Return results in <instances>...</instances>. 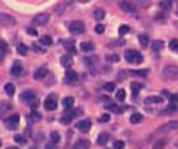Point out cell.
<instances>
[{
  "label": "cell",
  "instance_id": "obj_37",
  "mask_svg": "<svg viewBox=\"0 0 178 149\" xmlns=\"http://www.w3.org/2000/svg\"><path fill=\"white\" fill-rule=\"evenodd\" d=\"M51 139H52V142H53V143H58V142L61 140V137H59V134L57 132L51 133Z\"/></svg>",
  "mask_w": 178,
  "mask_h": 149
},
{
  "label": "cell",
  "instance_id": "obj_13",
  "mask_svg": "<svg viewBox=\"0 0 178 149\" xmlns=\"http://www.w3.org/2000/svg\"><path fill=\"white\" fill-rule=\"evenodd\" d=\"M91 146V143L89 140H85V139H80V140H77L74 145H73V148L71 149H89Z\"/></svg>",
  "mask_w": 178,
  "mask_h": 149
},
{
  "label": "cell",
  "instance_id": "obj_10",
  "mask_svg": "<svg viewBox=\"0 0 178 149\" xmlns=\"http://www.w3.org/2000/svg\"><path fill=\"white\" fill-rule=\"evenodd\" d=\"M91 125H92L91 120H80V121H77L76 129H77V130H80L82 133H86V132H89Z\"/></svg>",
  "mask_w": 178,
  "mask_h": 149
},
{
  "label": "cell",
  "instance_id": "obj_18",
  "mask_svg": "<svg viewBox=\"0 0 178 149\" xmlns=\"http://www.w3.org/2000/svg\"><path fill=\"white\" fill-rule=\"evenodd\" d=\"M65 80H67L68 83L77 81V73H74V71H67V73H65Z\"/></svg>",
  "mask_w": 178,
  "mask_h": 149
},
{
  "label": "cell",
  "instance_id": "obj_24",
  "mask_svg": "<svg viewBox=\"0 0 178 149\" xmlns=\"http://www.w3.org/2000/svg\"><path fill=\"white\" fill-rule=\"evenodd\" d=\"M5 91H6V95H8V96H14V95H15V86H14V84H10V83H8L6 86H5Z\"/></svg>",
  "mask_w": 178,
  "mask_h": 149
},
{
  "label": "cell",
  "instance_id": "obj_26",
  "mask_svg": "<svg viewBox=\"0 0 178 149\" xmlns=\"http://www.w3.org/2000/svg\"><path fill=\"white\" fill-rule=\"evenodd\" d=\"M62 105L67 108V109H70V108H73V105H74V99H73V98H64V99H62Z\"/></svg>",
  "mask_w": 178,
  "mask_h": 149
},
{
  "label": "cell",
  "instance_id": "obj_32",
  "mask_svg": "<svg viewBox=\"0 0 178 149\" xmlns=\"http://www.w3.org/2000/svg\"><path fill=\"white\" fill-rule=\"evenodd\" d=\"M169 49L172 52H178V40L177 39H172L169 42Z\"/></svg>",
  "mask_w": 178,
  "mask_h": 149
},
{
  "label": "cell",
  "instance_id": "obj_43",
  "mask_svg": "<svg viewBox=\"0 0 178 149\" xmlns=\"http://www.w3.org/2000/svg\"><path fill=\"white\" fill-rule=\"evenodd\" d=\"M107 59H109V62H119V61H120V59H119V55H109Z\"/></svg>",
  "mask_w": 178,
  "mask_h": 149
},
{
  "label": "cell",
  "instance_id": "obj_14",
  "mask_svg": "<svg viewBox=\"0 0 178 149\" xmlns=\"http://www.w3.org/2000/svg\"><path fill=\"white\" fill-rule=\"evenodd\" d=\"M34 98H36V93H34L33 90H26L22 91V95H21V99L26 100V102H31V100H34Z\"/></svg>",
  "mask_w": 178,
  "mask_h": 149
},
{
  "label": "cell",
  "instance_id": "obj_27",
  "mask_svg": "<svg viewBox=\"0 0 178 149\" xmlns=\"http://www.w3.org/2000/svg\"><path fill=\"white\" fill-rule=\"evenodd\" d=\"M17 52L19 53V55H21V56H26V55H27V52H28V47H27L26 44H22V43H21V44H18Z\"/></svg>",
  "mask_w": 178,
  "mask_h": 149
},
{
  "label": "cell",
  "instance_id": "obj_46",
  "mask_svg": "<svg viewBox=\"0 0 178 149\" xmlns=\"http://www.w3.org/2000/svg\"><path fill=\"white\" fill-rule=\"evenodd\" d=\"M95 31L98 34H102L105 31V28H104V25H97V27H95Z\"/></svg>",
  "mask_w": 178,
  "mask_h": 149
},
{
  "label": "cell",
  "instance_id": "obj_33",
  "mask_svg": "<svg viewBox=\"0 0 178 149\" xmlns=\"http://www.w3.org/2000/svg\"><path fill=\"white\" fill-rule=\"evenodd\" d=\"M107 109H110V111L116 112V114H120V112H122V108H117V105H114V103H109V105H107Z\"/></svg>",
  "mask_w": 178,
  "mask_h": 149
},
{
  "label": "cell",
  "instance_id": "obj_1",
  "mask_svg": "<svg viewBox=\"0 0 178 149\" xmlns=\"http://www.w3.org/2000/svg\"><path fill=\"white\" fill-rule=\"evenodd\" d=\"M125 59H126L129 64H141L143 62V55L136 50H125Z\"/></svg>",
  "mask_w": 178,
  "mask_h": 149
},
{
  "label": "cell",
  "instance_id": "obj_47",
  "mask_svg": "<svg viewBox=\"0 0 178 149\" xmlns=\"http://www.w3.org/2000/svg\"><path fill=\"white\" fill-rule=\"evenodd\" d=\"M27 33L30 34V35H37V31L34 30L33 27H28V28H27Z\"/></svg>",
  "mask_w": 178,
  "mask_h": 149
},
{
  "label": "cell",
  "instance_id": "obj_45",
  "mask_svg": "<svg viewBox=\"0 0 178 149\" xmlns=\"http://www.w3.org/2000/svg\"><path fill=\"white\" fill-rule=\"evenodd\" d=\"M100 121H101V123H109V121H110V115H109V114H102V115L100 117Z\"/></svg>",
  "mask_w": 178,
  "mask_h": 149
},
{
  "label": "cell",
  "instance_id": "obj_34",
  "mask_svg": "<svg viewBox=\"0 0 178 149\" xmlns=\"http://www.w3.org/2000/svg\"><path fill=\"white\" fill-rule=\"evenodd\" d=\"M61 65L62 66L71 65V59H70V56H62V58H61Z\"/></svg>",
  "mask_w": 178,
  "mask_h": 149
},
{
  "label": "cell",
  "instance_id": "obj_4",
  "mask_svg": "<svg viewBox=\"0 0 178 149\" xmlns=\"http://www.w3.org/2000/svg\"><path fill=\"white\" fill-rule=\"evenodd\" d=\"M119 6L123 12H128V13H135L136 12V6L134 3H131L129 0H120L119 2Z\"/></svg>",
  "mask_w": 178,
  "mask_h": 149
},
{
  "label": "cell",
  "instance_id": "obj_8",
  "mask_svg": "<svg viewBox=\"0 0 178 149\" xmlns=\"http://www.w3.org/2000/svg\"><path fill=\"white\" fill-rule=\"evenodd\" d=\"M5 124H6V127H8V129H10V130H15V129L18 127V124H19V115H18V114H15V115L8 117V118L5 120Z\"/></svg>",
  "mask_w": 178,
  "mask_h": 149
},
{
  "label": "cell",
  "instance_id": "obj_40",
  "mask_svg": "<svg viewBox=\"0 0 178 149\" xmlns=\"http://www.w3.org/2000/svg\"><path fill=\"white\" fill-rule=\"evenodd\" d=\"M131 87H132V91H134V95L136 96V93H138V90L141 89V84H138V83H132V84H131Z\"/></svg>",
  "mask_w": 178,
  "mask_h": 149
},
{
  "label": "cell",
  "instance_id": "obj_22",
  "mask_svg": "<svg viewBox=\"0 0 178 149\" xmlns=\"http://www.w3.org/2000/svg\"><path fill=\"white\" fill-rule=\"evenodd\" d=\"M71 120H73V115H71L70 112H65L64 115L61 117V124H70Z\"/></svg>",
  "mask_w": 178,
  "mask_h": 149
},
{
  "label": "cell",
  "instance_id": "obj_50",
  "mask_svg": "<svg viewBox=\"0 0 178 149\" xmlns=\"http://www.w3.org/2000/svg\"><path fill=\"white\" fill-rule=\"evenodd\" d=\"M33 49L36 50V52H42V53H43V52H45V50H43V49H39V47H37L36 44H34V46H33Z\"/></svg>",
  "mask_w": 178,
  "mask_h": 149
},
{
  "label": "cell",
  "instance_id": "obj_19",
  "mask_svg": "<svg viewBox=\"0 0 178 149\" xmlns=\"http://www.w3.org/2000/svg\"><path fill=\"white\" fill-rule=\"evenodd\" d=\"M129 121H131V124H140L143 121V115L141 114H132L131 118H129Z\"/></svg>",
  "mask_w": 178,
  "mask_h": 149
},
{
  "label": "cell",
  "instance_id": "obj_39",
  "mask_svg": "<svg viewBox=\"0 0 178 149\" xmlns=\"http://www.w3.org/2000/svg\"><path fill=\"white\" fill-rule=\"evenodd\" d=\"M114 149H123L125 148V142H122V140H116L114 142V146H113Z\"/></svg>",
  "mask_w": 178,
  "mask_h": 149
},
{
  "label": "cell",
  "instance_id": "obj_35",
  "mask_svg": "<svg viewBox=\"0 0 178 149\" xmlns=\"http://www.w3.org/2000/svg\"><path fill=\"white\" fill-rule=\"evenodd\" d=\"M126 33H129V27H128V25L119 27V35H125Z\"/></svg>",
  "mask_w": 178,
  "mask_h": 149
},
{
  "label": "cell",
  "instance_id": "obj_41",
  "mask_svg": "<svg viewBox=\"0 0 178 149\" xmlns=\"http://www.w3.org/2000/svg\"><path fill=\"white\" fill-rule=\"evenodd\" d=\"M132 74L141 75V77H145V75L148 74V73H147V69H138V71H132Z\"/></svg>",
  "mask_w": 178,
  "mask_h": 149
},
{
  "label": "cell",
  "instance_id": "obj_48",
  "mask_svg": "<svg viewBox=\"0 0 178 149\" xmlns=\"http://www.w3.org/2000/svg\"><path fill=\"white\" fill-rule=\"evenodd\" d=\"M31 118H33V121H37V120H39V118H40V115H39V114H37V112H36V111H34L33 114H31Z\"/></svg>",
  "mask_w": 178,
  "mask_h": 149
},
{
  "label": "cell",
  "instance_id": "obj_49",
  "mask_svg": "<svg viewBox=\"0 0 178 149\" xmlns=\"http://www.w3.org/2000/svg\"><path fill=\"white\" fill-rule=\"evenodd\" d=\"M169 99H171V102H175V100L178 99V96H177V95H171Z\"/></svg>",
  "mask_w": 178,
  "mask_h": 149
},
{
  "label": "cell",
  "instance_id": "obj_12",
  "mask_svg": "<svg viewBox=\"0 0 178 149\" xmlns=\"http://www.w3.org/2000/svg\"><path fill=\"white\" fill-rule=\"evenodd\" d=\"M48 74H49L48 68H45V66H43V68H37V69L34 71V78L40 81V80H43V78H45Z\"/></svg>",
  "mask_w": 178,
  "mask_h": 149
},
{
  "label": "cell",
  "instance_id": "obj_2",
  "mask_svg": "<svg viewBox=\"0 0 178 149\" xmlns=\"http://www.w3.org/2000/svg\"><path fill=\"white\" fill-rule=\"evenodd\" d=\"M163 77L166 80H178V65H166L163 68Z\"/></svg>",
  "mask_w": 178,
  "mask_h": 149
},
{
  "label": "cell",
  "instance_id": "obj_29",
  "mask_svg": "<svg viewBox=\"0 0 178 149\" xmlns=\"http://www.w3.org/2000/svg\"><path fill=\"white\" fill-rule=\"evenodd\" d=\"M165 145H166V140H165V139H159V140L154 142L153 149H163L165 148Z\"/></svg>",
  "mask_w": 178,
  "mask_h": 149
},
{
  "label": "cell",
  "instance_id": "obj_6",
  "mask_svg": "<svg viewBox=\"0 0 178 149\" xmlns=\"http://www.w3.org/2000/svg\"><path fill=\"white\" fill-rule=\"evenodd\" d=\"M49 22V15L48 13H39L33 18V25L36 27H42V25H46Z\"/></svg>",
  "mask_w": 178,
  "mask_h": 149
},
{
  "label": "cell",
  "instance_id": "obj_9",
  "mask_svg": "<svg viewBox=\"0 0 178 149\" xmlns=\"http://www.w3.org/2000/svg\"><path fill=\"white\" fill-rule=\"evenodd\" d=\"M178 129V121H169V123H165V124H162L159 129H157V132L159 133H165V132H171V130H175Z\"/></svg>",
  "mask_w": 178,
  "mask_h": 149
},
{
  "label": "cell",
  "instance_id": "obj_20",
  "mask_svg": "<svg viewBox=\"0 0 178 149\" xmlns=\"http://www.w3.org/2000/svg\"><path fill=\"white\" fill-rule=\"evenodd\" d=\"M134 5L145 9V8H148V6L152 5V2H150V0H134Z\"/></svg>",
  "mask_w": 178,
  "mask_h": 149
},
{
  "label": "cell",
  "instance_id": "obj_17",
  "mask_svg": "<svg viewBox=\"0 0 178 149\" xmlns=\"http://www.w3.org/2000/svg\"><path fill=\"white\" fill-rule=\"evenodd\" d=\"M162 100H163L162 96H148L144 99V103L145 105H153V103H160Z\"/></svg>",
  "mask_w": 178,
  "mask_h": 149
},
{
  "label": "cell",
  "instance_id": "obj_23",
  "mask_svg": "<svg viewBox=\"0 0 178 149\" xmlns=\"http://www.w3.org/2000/svg\"><path fill=\"white\" fill-rule=\"evenodd\" d=\"M163 46H165L163 40H154V42L152 43V49L153 50H160V49H163Z\"/></svg>",
  "mask_w": 178,
  "mask_h": 149
},
{
  "label": "cell",
  "instance_id": "obj_15",
  "mask_svg": "<svg viewBox=\"0 0 178 149\" xmlns=\"http://www.w3.org/2000/svg\"><path fill=\"white\" fill-rule=\"evenodd\" d=\"M109 142H110V134H109V133H101V134L98 136L97 143H98L100 146H104V145H107Z\"/></svg>",
  "mask_w": 178,
  "mask_h": 149
},
{
  "label": "cell",
  "instance_id": "obj_25",
  "mask_svg": "<svg viewBox=\"0 0 178 149\" xmlns=\"http://www.w3.org/2000/svg\"><path fill=\"white\" fill-rule=\"evenodd\" d=\"M104 17H105V12H104L102 9H97V10L93 12V18H95L97 21H101V19H104Z\"/></svg>",
  "mask_w": 178,
  "mask_h": 149
},
{
  "label": "cell",
  "instance_id": "obj_11",
  "mask_svg": "<svg viewBox=\"0 0 178 149\" xmlns=\"http://www.w3.org/2000/svg\"><path fill=\"white\" fill-rule=\"evenodd\" d=\"M10 74L14 75V77H21V75L24 74V68H22V65L18 64V62H15V64L12 65V68H10Z\"/></svg>",
  "mask_w": 178,
  "mask_h": 149
},
{
  "label": "cell",
  "instance_id": "obj_7",
  "mask_svg": "<svg viewBox=\"0 0 178 149\" xmlns=\"http://www.w3.org/2000/svg\"><path fill=\"white\" fill-rule=\"evenodd\" d=\"M43 106L46 111H53V109H57V96L55 95H51V96H48L45 102H43Z\"/></svg>",
  "mask_w": 178,
  "mask_h": 149
},
{
  "label": "cell",
  "instance_id": "obj_3",
  "mask_svg": "<svg viewBox=\"0 0 178 149\" xmlns=\"http://www.w3.org/2000/svg\"><path fill=\"white\" fill-rule=\"evenodd\" d=\"M68 30H70V33L73 34V35L82 34L85 31V22L83 21H73L70 24V27H68Z\"/></svg>",
  "mask_w": 178,
  "mask_h": 149
},
{
  "label": "cell",
  "instance_id": "obj_54",
  "mask_svg": "<svg viewBox=\"0 0 178 149\" xmlns=\"http://www.w3.org/2000/svg\"><path fill=\"white\" fill-rule=\"evenodd\" d=\"M0 146H2V143H0Z\"/></svg>",
  "mask_w": 178,
  "mask_h": 149
},
{
  "label": "cell",
  "instance_id": "obj_21",
  "mask_svg": "<svg viewBox=\"0 0 178 149\" xmlns=\"http://www.w3.org/2000/svg\"><path fill=\"white\" fill-rule=\"evenodd\" d=\"M80 49L83 50V52H92L93 44L91 42H83V43H80Z\"/></svg>",
  "mask_w": 178,
  "mask_h": 149
},
{
  "label": "cell",
  "instance_id": "obj_36",
  "mask_svg": "<svg viewBox=\"0 0 178 149\" xmlns=\"http://www.w3.org/2000/svg\"><path fill=\"white\" fill-rule=\"evenodd\" d=\"M104 89L107 91H114L116 90V84L114 83H105L104 84Z\"/></svg>",
  "mask_w": 178,
  "mask_h": 149
},
{
  "label": "cell",
  "instance_id": "obj_31",
  "mask_svg": "<svg viewBox=\"0 0 178 149\" xmlns=\"http://www.w3.org/2000/svg\"><path fill=\"white\" fill-rule=\"evenodd\" d=\"M40 43H42L43 46H51V44H52V39L49 37V35H42Z\"/></svg>",
  "mask_w": 178,
  "mask_h": 149
},
{
  "label": "cell",
  "instance_id": "obj_52",
  "mask_svg": "<svg viewBox=\"0 0 178 149\" xmlns=\"http://www.w3.org/2000/svg\"><path fill=\"white\" fill-rule=\"evenodd\" d=\"M79 2H80V3H88L89 0H79Z\"/></svg>",
  "mask_w": 178,
  "mask_h": 149
},
{
  "label": "cell",
  "instance_id": "obj_51",
  "mask_svg": "<svg viewBox=\"0 0 178 149\" xmlns=\"http://www.w3.org/2000/svg\"><path fill=\"white\" fill-rule=\"evenodd\" d=\"M6 149H19V148H17V146H9V148H6Z\"/></svg>",
  "mask_w": 178,
  "mask_h": 149
},
{
  "label": "cell",
  "instance_id": "obj_42",
  "mask_svg": "<svg viewBox=\"0 0 178 149\" xmlns=\"http://www.w3.org/2000/svg\"><path fill=\"white\" fill-rule=\"evenodd\" d=\"M14 139H15V142H18L19 145H24V143H26V139H24V137H22L21 134H17V136H15Z\"/></svg>",
  "mask_w": 178,
  "mask_h": 149
},
{
  "label": "cell",
  "instance_id": "obj_5",
  "mask_svg": "<svg viewBox=\"0 0 178 149\" xmlns=\"http://www.w3.org/2000/svg\"><path fill=\"white\" fill-rule=\"evenodd\" d=\"M17 24L15 18L10 17L9 13H0V25L2 27H14Z\"/></svg>",
  "mask_w": 178,
  "mask_h": 149
},
{
  "label": "cell",
  "instance_id": "obj_28",
  "mask_svg": "<svg viewBox=\"0 0 178 149\" xmlns=\"http://www.w3.org/2000/svg\"><path fill=\"white\" fill-rule=\"evenodd\" d=\"M125 98H126V91H125V89H119V90L116 91V99L120 100V102H123Z\"/></svg>",
  "mask_w": 178,
  "mask_h": 149
},
{
  "label": "cell",
  "instance_id": "obj_44",
  "mask_svg": "<svg viewBox=\"0 0 178 149\" xmlns=\"http://www.w3.org/2000/svg\"><path fill=\"white\" fill-rule=\"evenodd\" d=\"M97 62H98V61H97L95 56H92V58H86V64H88L89 66H92L93 64H97Z\"/></svg>",
  "mask_w": 178,
  "mask_h": 149
},
{
  "label": "cell",
  "instance_id": "obj_30",
  "mask_svg": "<svg viewBox=\"0 0 178 149\" xmlns=\"http://www.w3.org/2000/svg\"><path fill=\"white\" fill-rule=\"evenodd\" d=\"M138 39H140V43H141V46H148V35L147 34H140L138 35Z\"/></svg>",
  "mask_w": 178,
  "mask_h": 149
},
{
  "label": "cell",
  "instance_id": "obj_53",
  "mask_svg": "<svg viewBox=\"0 0 178 149\" xmlns=\"http://www.w3.org/2000/svg\"><path fill=\"white\" fill-rule=\"evenodd\" d=\"M30 149H37V148H30Z\"/></svg>",
  "mask_w": 178,
  "mask_h": 149
},
{
  "label": "cell",
  "instance_id": "obj_16",
  "mask_svg": "<svg viewBox=\"0 0 178 149\" xmlns=\"http://www.w3.org/2000/svg\"><path fill=\"white\" fill-rule=\"evenodd\" d=\"M172 5H174L172 0H160V2H159V8H160L162 10H165V12L171 10V9H172Z\"/></svg>",
  "mask_w": 178,
  "mask_h": 149
},
{
  "label": "cell",
  "instance_id": "obj_38",
  "mask_svg": "<svg viewBox=\"0 0 178 149\" xmlns=\"http://www.w3.org/2000/svg\"><path fill=\"white\" fill-rule=\"evenodd\" d=\"M0 52H2V53H6V52H8V44H6V42H3V40H0Z\"/></svg>",
  "mask_w": 178,
  "mask_h": 149
}]
</instances>
